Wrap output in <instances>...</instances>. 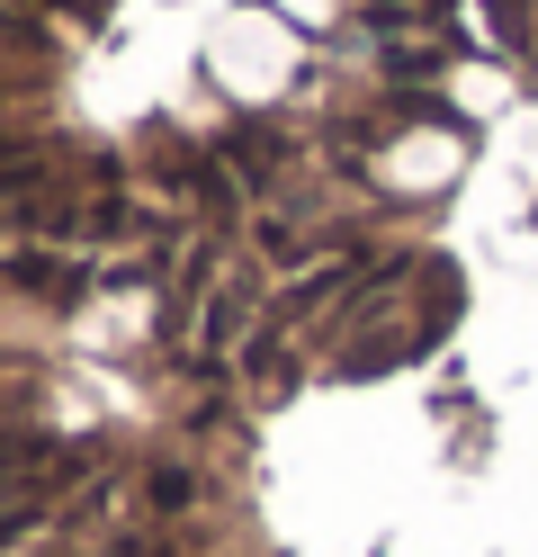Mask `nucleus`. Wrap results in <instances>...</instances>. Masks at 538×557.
Returning <instances> with one entry per match:
<instances>
[{
    "instance_id": "f257e3e1",
    "label": "nucleus",
    "mask_w": 538,
    "mask_h": 557,
    "mask_svg": "<svg viewBox=\"0 0 538 557\" xmlns=\"http://www.w3.org/2000/svg\"><path fill=\"white\" fill-rule=\"evenodd\" d=\"M234 333H242V306H234V297H225V306H207V351H225Z\"/></svg>"
},
{
    "instance_id": "f03ea898",
    "label": "nucleus",
    "mask_w": 538,
    "mask_h": 557,
    "mask_svg": "<svg viewBox=\"0 0 538 557\" xmlns=\"http://www.w3.org/2000/svg\"><path fill=\"white\" fill-rule=\"evenodd\" d=\"M485 10H493V18H521V0H485Z\"/></svg>"
}]
</instances>
